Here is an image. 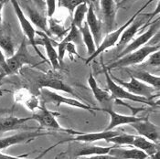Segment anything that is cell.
Instances as JSON below:
<instances>
[{"label":"cell","mask_w":160,"mask_h":159,"mask_svg":"<svg viewBox=\"0 0 160 159\" xmlns=\"http://www.w3.org/2000/svg\"><path fill=\"white\" fill-rule=\"evenodd\" d=\"M158 50H159V44L143 46L140 49L134 50V51H132V52H130L128 54L123 55L121 58L117 59V61L109 64L108 66H104V68L108 72H110L112 69L125 68V67H129V66H132V65L140 64V63H142L143 61H145L151 53L156 52Z\"/></svg>","instance_id":"obj_1"},{"label":"cell","mask_w":160,"mask_h":159,"mask_svg":"<svg viewBox=\"0 0 160 159\" xmlns=\"http://www.w3.org/2000/svg\"><path fill=\"white\" fill-rule=\"evenodd\" d=\"M38 93H39V97H40V100L42 101L43 104L50 103V104H53L57 107L64 104V105H68V106L74 107V108H79V109L89 111L92 113H93V111L96 110L95 108H93L91 105L85 103L83 101L62 96L61 94H59L53 91H50L49 89H40L38 91Z\"/></svg>","instance_id":"obj_2"},{"label":"cell","mask_w":160,"mask_h":159,"mask_svg":"<svg viewBox=\"0 0 160 159\" xmlns=\"http://www.w3.org/2000/svg\"><path fill=\"white\" fill-rule=\"evenodd\" d=\"M7 72L6 76L19 72L25 65H35L37 63L34 56L28 50V44L26 38L23 39L18 49L11 57L7 59Z\"/></svg>","instance_id":"obj_3"},{"label":"cell","mask_w":160,"mask_h":159,"mask_svg":"<svg viewBox=\"0 0 160 159\" xmlns=\"http://www.w3.org/2000/svg\"><path fill=\"white\" fill-rule=\"evenodd\" d=\"M35 84L37 86L38 91H39L40 89H52L55 91L66 92L68 94L72 95L80 101H82V99L80 97L78 92L72 87L65 83L63 80L55 73L47 72V73H41L38 75L35 80Z\"/></svg>","instance_id":"obj_4"},{"label":"cell","mask_w":160,"mask_h":159,"mask_svg":"<svg viewBox=\"0 0 160 159\" xmlns=\"http://www.w3.org/2000/svg\"><path fill=\"white\" fill-rule=\"evenodd\" d=\"M152 0H150L149 2H148L140 10H138L137 12L133 16V17H131L122 26V27H120L119 28H117L116 30H114V31H112V32H109V33H107V35H106V37H104V39H102V41H101V43H100V45H99L98 47H97V49L96 50L94 51V53L92 55V56H90L88 59L86 60V64H88L89 62H91L92 61H93L97 56H99L101 53H102V52H104L105 50H107L108 49H110L112 47H113V46H115L116 45V43H117V41L119 40V38L121 37V35H122V33H123V31L129 26V25L131 24L133 21H134V19L136 18V17L139 15V13H141V11L148 6V4L151 2Z\"/></svg>","instance_id":"obj_5"},{"label":"cell","mask_w":160,"mask_h":159,"mask_svg":"<svg viewBox=\"0 0 160 159\" xmlns=\"http://www.w3.org/2000/svg\"><path fill=\"white\" fill-rule=\"evenodd\" d=\"M103 72H104V75H105L108 90H109V92H110L112 97L113 98V100L114 99H117V100H128V101H132L134 102L145 103V104H148L149 106H156L157 103L155 102H153L152 100L132 94L129 92H127L126 90H124L122 86L117 84L110 77L108 71L104 68V66H103Z\"/></svg>","instance_id":"obj_6"},{"label":"cell","mask_w":160,"mask_h":159,"mask_svg":"<svg viewBox=\"0 0 160 159\" xmlns=\"http://www.w3.org/2000/svg\"><path fill=\"white\" fill-rule=\"evenodd\" d=\"M109 72L110 77L117 84L122 86L124 90H126L127 92H129L132 94L141 96V97H145V98H148L149 100H153V98H155L156 96L158 97V95L154 94V92H156V89H154L153 87H151L148 84H146V83L138 81L137 79L132 77V76H130L129 82H123V80L114 77L110 72Z\"/></svg>","instance_id":"obj_7"},{"label":"cell","mask_w":160,"mask_h":159,"mask_svg":"<svg viewBox=\"0 0 160 159\" xmlns=\"http://www.w3.org/2000/svg\"><path fill=\"white\" fill-rule=\"evenodd\" d=\"M10 2L12 4L14 11L16 13L17 17H18V22L20 24L21 29H22L23 33L25 34V36L28 38V42L32 45V47L34 48V49L38 53V55L41 56V54L38 50L37 44H36V34H37V31L33 27V26L30 23V21L27 18L22 7L18 4V0H10Z\"/></svg>","instance_id":"obj_8"},{"label":"cell","mask_w":160,"mask_h":159,"mask_svg":"<svg viewBox=\"0 0 160 159\" xmlns=\"http://www.w3.org/2000/svg\"><path fill=\"white\" fill-rule=\"evenodd\" d=\"M159 26L160 20L159 18H158L156 21H154L151 24L149 28L145 33L141 34L139 37H137L135 39H132L131 42L117 55V59L121 58L122 56L125 55V54H128V53H130V52H132L134 50H136V49H140L141 47L145 46L159 31Z\"/></svg>","instance_id":"obj_9"},{"label":"cell","mask_w":160,"mask_h":159,"mask_svg":"<svg viewBox=\"0 0 160 159\" xmlns=\"http://www.w3.org/2000/svg\"><path fill=\"white\" fill-rule=\"evenodd\" d=\"M70 135H75L76 136L73 138L64 140L62 143L65 142H80V143H93L97 141H107L112 137H114L115 135H120L122 131H113V130H109V131H102V132H98V133H87V134H82V133H78L71 129H66V132Z\"/></svg>","instance_id":"obj_10"},{"label":"cell","mask_w":160,"mask_h":159,"mask_svg":"<svg viewBox=\"0 0 160 159\" xmlns=\"http://www.w3.org/2000/svg\"><path fill=\"white\" fill-rule=\"evenodd\" d=\"M30 120H34L38 122L40 127L66 132V129L62 127L56 120L55 114L48 110L45 107V104H43L41 107H39L37 111L33 112V114L30 116Z\"/></svg>","instance_id":"obj_11"},{"label":"cell","mask_w":160,"mask_h":159,"mask_svg":"<svg viewBox=\"0 0 160 159\" xmlns=\"http://www.w3.org/2000/svg\"><path fill=\"white\" fill-rule=\"evenodd\" d=\"M137 17L134 19V21L123 30L121 37L118 40V43H116L117 44L116 48H117V50L119 51V53L129 44V42H131L132 39H134V37L137 34V32L140 28L142 29L148 26V20H146L143 17L140 18H137Z\"/></svg>","instance_id":"obj_12"},{"label":"cell","mask_w":160,"mask_h":159,"mask_svg":"<svg viewBox=\"0 0 160 159\" xmlns=\"http://www.w3.org/2000/svg\"><path fill=\"white\" fill-rule=\"evenodd\" d=\"M130 126H132L140 136L147 138L149 141L154 143H158L159 141V127L151 122L148 116L142 121L131 123Z\"/></svg>","instance_id":"obj_13"},{"label":"cell","mask_w":160,"mask_h":159,"mask_svg":"<svg viewBox=\"0 0 160 159\" xmlns=\"http://www.w3.org/2000/svg\"><path fill=\"white\" fill-rule=\"evenodd\" d=\"M49 135L48 133H40L39 131H26L22 133H18L11 136L0 138V150L6 149L8 147H12L15 145L27 143L32 140H35L39 136Z\"/></svg>","instance_id":"obj_14"},{"label":"cell","mask_w":160,"mask_h":159,"mask_svg":"<svg viewBox=\"0 0 160 159\" xmlns=\"http://www.w3.org/2000/svg\"><path fill=\"white\" fill-rule=\"evenodd\" d=\"M100 7L102 16V24L106 33L112 32L115 25L116 3L114 0H100Z\"/></svg>","instance_id":"obj_15"},{"label":"cell","mask_w":160,"mask_h":159,"mask_svg":"<svg viewBox=\"0 0 160 159\" xmlns=\"http://www.w3.org/2000/svg\"><path fill=\"white\" fill-rule=\"evenodd\" d=\"M100 110L105 112L110 116L109 125L106 127V129L104 131L112 130L115 127L121 126V125H123V124H129L130 125L131 123L142 121L147 117V116L144 117V116H136V115H123V114L114 112L112 108H102V109H100Z\"/></svg>","instance_id":"obj_16"},{"label":"cell","mask_w":160,"mask_h":159,"mask_svg":"<svg viewBox=\"0 0 160 159\" xmlns=\"http://www.w3.org/2000/svg\"><path fill=\"white\" fill-rule=\"evenodd\" d=\"M19 6L21 7H23V9L25 10L26 15L28 16V19L30 20L33 24L35 25L36 27H38L40 30L43 31V33H45L47 36L49 37V27H48V20L47 17L45 16H43L41 13H39L37 9L31 6H29L28 3L27 2H18Z\"/></svg>","instance_id":"obj_17"},{"label":"cell","mask_w":160,"mask_h":159,"mask_svg":"<svg viewBox=\"0 0 160 159\" xmlns=\"http://www.w3.org/2000/svg\"><path fill=\"white\" fill-rule=\"evenodd\" d=\"M86 24L93 37L96 47H98L102 41L103 28H102V23L98 19L96 14L94 12L93 6L92 4H90L88 7V11L86 14Z\"/></svg>","instance_id":"obj_18"},{"label":"cell","mask_w":160,"mask_h":159,"mask_svg":"<svg viewBox=\"0 0 160 159\" xmlns=\"http://www.w3.org/2000/svg\"><path fill=\"white\" fill-rule=\"evenodd\" d=\"M69 43H74V44H81L82 43V35L80 32V29L75 27L73 24L71 25L70 30L67 33L65 37L58 44V57L61 64L63 61L65 53H66V46Z\"/></svg>","instance_id":"obj_19"},{"label":"cell","mask_w":160,"mask_h":159,"mask_svg":"<svg viewBox=\"0 0 160 159\" xmlns=\"http://www.w3.org/2000/svg\"><path fill=\"white\" fill-rule=\"evenodd\" d=\"M88 84L90 86L92 93H93V96L95 100L98 102L99 103L102 104L104 107L103 108H109L108 104L111 102L113 100V98L112 97V95L106 91L102 90V88H100L95 80V78L93 77V75L91 73L88 77Z\"/></svg>","instance_id":"obj_20"},{"label":"cell","mask_w":160,"mask_h":159,"mask_svg":"<svg viewBox=\"0 0 160 159\" xmlns=\"http://www.w3.org/2000/svg\"><path fill=\"white\" fill-rule=\"evenodd\" d=\"M15 100L24 104L28 110L32 111L33 112L39 108V100L38 96L28 89H20L15 92Z\"/></svg>","instance_id":"obj_21"},{"label":"cell","mask_w":160,"mask_h":159,"mask_svg":"<svg viewBox=\"0 0 160 159\" xmlns=\"http://www.w3.org/2000/svg\"><path fill=\"white\" fill-rule=\"evenodd\" d=\"M109 155L116 159H147L148 156L140 149L131 148L125 149L120 147H113L109 152Z\"/></svg>","instance_id":"obj_22"},{"label":"cell","mask_w":160,"mask_h":159,"mask_svg":"<svg viewBox=\"0 0 160 159\" xmlns=\"http://www.w3.org/2000/svg\"><path fill=\"white\" fill-rule=\"evenodd\" d=\"M28 121H30V116L24 118H18L16 116H2L0 117V133L20 129Z\"/></svg>","instance_id":"obj_23"},{"label":"cell","mask_w":160,"mask_h":159,"mask_svg":"<svg viewBox=\"0 0 160 159\" xmlns=\"http://www.w3.org/2000/svg\"><path fill=\"white\" fill-rule=\"evenodd\" d=\"M39 35H41V43L44 46V48L46 49L47 52V56L49 59V62L53 68V70L57 71L59 69H61V62L59 61V57H58V52L56 51V49L54 48V46L52 45L53 41L51 40V38L47 36L45 33H39L38 32Z\"/></svg>","instance_id":"obj_24"},{"label":"cell","mask_w":160,"mask_h":159,"mask_svg":"<svg viewBox=\"0 0 160 159\" xmlns=\"http://www.w3.org/2000/svg\"><path fill=\"white\" fill-rule=\"evenodd\" d=\"M127 72L129 74V76H132V77L136 78L138 81L150 85L156 90H159V76H156L154 74H151L147 71H143V70H128Z\"/></svg>","instance_id":"obj_25"},{"label":"cell","mask_w":160,"mask_h":159,"mask_svg":"<svg viewBox=\"0 0 160 159\" xmlns=\"http://www.w3.org/2000/svg\"><path fill=\"white\" fill-rule=\"evenodd\" d=\"M116 147L117 146L98 147V146L84 145L75 151L74 157H91V156H96V155H108L112 149Z\"/></svg>","instance_id":"obj_26"},{"label":"cell","mask_w":160,"mask_h":159,"mask_svg":"<svg viewBox=\"0 0 160 159\" xmlns=\"http://www.w3.org/2000/svg\"><path fill=\"white\" fill-rule=\"evenodd\" d=\"M131 147H134L135 148L142 150L143 152H145L148 155V157L159 151V147L156 143L151 142L147 138L140 136V135L135 136V139H134Z\"/></svg>","instance_id":"obj_27"},{"label":"cell","mask_w":160,"mask_h":159,"mask_svg":"<svg viewBox=\"0 0 160 159\" xmlns=\"http://www.w3.org/2000/svg\"><path fill=\"white\" fill-rule=\"evenodd\" d=\"M80 32H81V35H82V41L84 43V45L86 46L87 48V54L88 56H92L94 51L96 50L97 47L95 45V42H94V39H93V37L87 26L86 22H84L82 26L80 28Z\"/></svg>","instance_id":"obj_28"},{"label":"cell","mask_w":160,"mask_h":159,"mask_svg":"<svg viewBox=\"0 0 160 159\" xmlns=\"http://www.w3.org/2000/svg\"><path fill=\"white\" fill-rule=\"evenodd\" d=\"M48 27H49V37H62L63 36H66L67 33L69 32L70 28H65L62 25H60L57 20H55L52 17H49L48 20Z\"/></svg>","instance_id":"obj_29"},{"label":"cell","mask_w":160,"mask_h":159,"mask_svg":"<svg viewBox=\"0 0 160 159\" xmlns=\"http://www.w3.org/2000/svg\"><path fill=\"white\" fill-rule=\"evenodd\" d=\"M87 11H88V6H87V3H82L81 5H79L73 12V18H72V23L75 27H77L79 29L81 28V27L83 24V20H84V17L86 16Z\"/></svg>","instance_id":"obj_30"},{"label":"cell","mask_w":160,"mask_h":159,"mask_svg":"<svg viewBox=\"0 0 160 159\" xmlns=\"http://www.w3.org/2000/svg\"><path fill=\"white\" fill-rule=\"evenodd\" d=\"M136 135H129V134H124V133H121L120 135H115L114 137H112L110 139H108L106 142L107 143H111L113 144L114 146L120 147V146H132V143L135 139Z\"/></svg>","instance_id":"obj_31"},{"label":"cell","mask_w":160,"mask_h":159,"mask_svg":"<svg viewBox=\"0 0 160 159\" xmlns=\"http://www.w3.org/2000/svg\"><path fill=\"white\" fill-rule=\"evenodd\" d=\"M0 49L5 52V54L9 58L15 53V47L11 37L8 36H1L0 37Z\"/></svg>","instance_id":"obj_32"},{"label":"cell","mask_w":160,"mask_h":159,"mask_svg":"<svg viewBox=\"0 0 160 159\" xmlns=\"http://www.w3.org/2000/svg\"><path fill=\"white\" fill-rule=\"evenodd\" d=\"M85 2H87V0H59V6L61 7L66 8L71 14V16H72L75 8L79 5L85 3Z\"/></svg>","instance_id":"obj_33"},{"label":"cell","mask_w":160,"mask_h":159,"mask_svg":"<svg viewBox=\"0 0 160 159\" xmlns=\"http://www.w3.org/2000/svg\"><path fill=\"white\" fill-rule=\"evenodd\" d=\"M146 65L152 66V67H159L160 66V57L159 50L151 53L148 56V61H146Z\"/></svg>","instance_id":"obj_34"},{"label":"cell","mask_w":160,"mask_h":159,"mask_svg":"<svg viewBox=\"0 0 160 159\" xmlns=\"http://www.w3.org/2000/svg\"><path fill=\"white\" fill-rule=\"evenodd\" d=\"M47 15L49 17H52L56 11V0H46Z\"/></svg>","instance_id":"obj_35"},{"label":"cell","mask_w":160,"mask_h":159,"mask_svg":"<svg viewBox=\"0 0 160 159\" xmlns=\"http://www.w3.org/2000/svg\"><path fill=\"white\" fill-rule=\"evenodd\" d=\"M7 59L3 53V51L0 49V68L3 72V76H6V72H7Z\"/></svg>","instance_id":"obj_36"},{"label":"cell","mask_w":160,"mask_h":159,"mask_svg":"<svg viewBox=\"0 0 160 159\" xmlns=\"http://www.w3.org/2000/svg\"><path fill=\"white\" fill-rule=\"evenodd\" d=\"M80 159H116L115 157L108 155H96V156H91V157H79Z\"/></svg>","instance_id":"obj_37"},{"label":"cell","mask_w":160,"mask_h":159,"mask_svg":"<svg viewBox=\"0 0 160 159\" xmlns=\"http://www.w3.org/2000/svg\"><path fill=\"white\" fill-rule=\"evenodd\" d=\"M28 155H26L24 157H27ZM24 157H13V156H9V155H6L0 152V159H28L25 158ZM38 159V158H36Z\"/></svg>","instance_id":"obj_38"},{"label":"cell","mask_w":160,"mask_h":159,"mask_svg":"<svg viewBox=\"0 0 160 159\" xmlns=\"http://www.w3.org/2000/svg\"><path fill=\"white\" fill-rule=\"evenodd\" d=\"M32 2L34 3V5L38 7L39 9H43L45 7V2L43 0H32Z\"/></svg>","instance_id":"obj_39"},{"label":"cell","mask_w":160,"mask_h":159,"mask_svg":"<svg viewBox=\"0 0 160 159\" xmlns=\"http://www.w3.org/2000/svg\"><path fill=\"white\" fill-rule=\"evenodd\" d=\"M12 112L11 109H8V108H0V117L6 115V114H9Z\"/></svg>","instance_id":"obj_40"},{"label":"cell","mask_w":160,"mask_h":159,"mask_svg":"<svg viewBox=\"0 0 160 159\" xmlns=\"http://www.w3.org/2000/svg\"><path fill=\"white\" fill-rule=\"evenodd\" d=\"M6 2H7V0H0V25L2 24V9H3Z\"/></svg>","instance_id":"obj_41"},{"label":"cell","mask_w":160,"mask_h":159,"mask_svg":"<svg viewBox=\"0 0 160 159\" xmlns=\"http://www.w3.org/2000/svg\"><path fill=\"white\" fill-rule=\"evenodd\" d=\"M151 157L152 159H160L159 157V151L158 152H157L156 154H154V155H152L151 157Z\"/></svg>","instance_id":"obj_42"},{"label":"cell","mask_w":160,"mask_h":159,"mask_svg":"<svg viewBox=\"0 0 160 159\" xmlns=\"http://www.w3.org/2000/svg\"><path fill=\"white\" fill-rule=\"evenodd\" d=\"M114 1H115L116 4H120V2H121V0H114Z\"/></svg>","instance_id":"obj_43"},{"label":"cell","mask_w":160,"mask_h":159,"mask_svg":"<svg viewBox=\"0 0 160 159\" xmlns=\"http://www.w3.org/2000/svg\"><path fill=\"white\" fill-rule=\"evenodd\" d=\"M126 1H128V0H121L120 4H122V3H124V2H126Z\"/></svg>","instance_id":"obj_44"},{"label":"cell","mask_w":160,"mask_h":159,"mask_svg":"<svg viewBox=\"0 0 160 159\" xmlns=\"http://www.w3.org/2000/svg\"><path fill=\"white\" fill-rule=\"evenodd\" d=\"M0 72H1V73H2V75H3V72H2V70H1V68H0ZM3 77H4V76H3Z\"/></svg>","instance_id":"obj_45"},{"label":"cell","mask_w":160,"mask_h":159,"mask_svg":"<svg viewBox=\"0 0 160 159\" xmlns=\"http://www.w3.org/2000/svg\"><path fill=\"white\" fill-rule=\"evenodd\" d=\"M73 159H80V158H79V157H75V158H73Z\"/></svg>","instance_id":"obj_46"}]
</instances>
